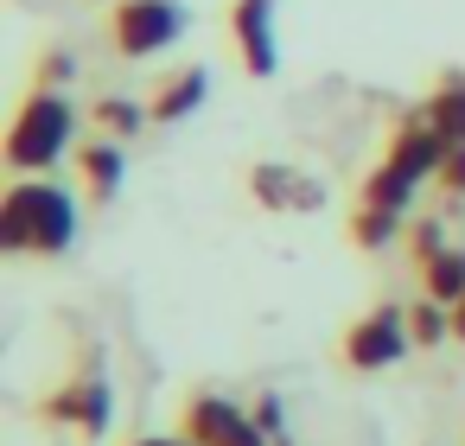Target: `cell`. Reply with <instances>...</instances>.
<instances>
[{
  "instance_id": "cell-10",
  "label": "cell",
  "mask_w": 465,
  "mask_h": 446,
  "mask_svg": "<svg viewBox=\"0 0 465 446\" xmlns=\"http://www.w3.org/2000/svg\"><path fill=\"white\" fill-rule=\"evenodd\" d=\"M204 96H211V71H204V64H179V71L153 77V90H147L141 103H147V115H153V128H179V122H192V115L204 109Z\"/></svg>"
},
{
  "instance_id": "cell-5",
  "label": "cell",
  "mask_w": 465,
  "mask_h": 446,
  "mask_svg": "<svg viewBox=\"0 0 465 446\" xmlns=\"http://www.w3.org/2000/svg\"><path fill=\"white\" fill-rule=\"evenodd\" d=\"M179 433H185L192 446H274L268 427H262L242 401H230V395H217V389H192V395H185Z\"/></svg>"
},
{
  "instance_id": "cell-7",
  "label": "cell",
  "mask_w": 465,
  "mask_h": 446,
  "mask_svg": "<svg viewBox=\"0 0 465 446\" xmlns=\"http://www.w3.org/2000/svg\"><path fill=\"white\" fill-rule=\"evenodd\" d=\"M39 414L52 421V427H77L84 440H96L103 427H109V414H115V395H109V376L96 370V363H84L71 382H58L45 401H39Z\"/></svg>"
},
{
  "instance_id": "cell-21",
  "label": "cell",
  "mask_w": 465,
  "mask_h": 446,
  "mask_svg": "<svg viewBox=\"0 0 465 446\" xmlns=\"http://www.w3.org/2000/svg\"><path fill=\"white\" fill-rule=\"evenodd\" d=\"M128 446H192L185 433H141V440H128Z\"/></svg>"
},
{
  "instance_id": "cell-12",
  "label": "cell",
  "mask_w": 465,
  "mask_h": 446,
  "mask_svg": "<svg viewBox=\"0 0 465 446\" xmlns=\"http://www.w3.org/2000/svg\"><path fill=\"white\" fill-rule=\"evenodd\" d=\"M71 160H77L84 198H90V204H115V192H122V179H128V154H122V141L96 134V141H84Z\"/></svg>"
},
{
  "instance_id": "cell-22",
  "label": "cell",
  "mask_w": 465,
  "mask_h": 446,
  "mask_svg": "<svg viewBox=\"0 0 465 446\" xmlns=\"http://www.w3.org/2000/svg\"><path fill=\"white\" fill-rule=\"evenodd\" d=\"M452 338H459V344H465V300H459V306H452Z\"/></svg>"
},
{
  "instance_id": "cell-6",
  "label": "cell",
  "mask_w": 465,
  "mask_h": 446,
  "mask_svg": "<svg viewBox=\"0 0 465 446\" xmlns=\"http://www.w3.org/2000/svg\"><path fill=\"white\" fill-rule=\"evenodd\" d=\"M408 351H414V332H408V306H395V300H376L363 319H351V332L338 344V357L351 370H395Z\"/></svg>"
},
{
  "instance_id": "cell-13",
  "label": "cell",
  "mask_w": 465,
  "mask_h": 446,
  "mask_svg": "<svg viewBox=\"0 0 465 446\" xmlns=\"http://www.w3.org/2000/svg\"><path fill=\"white\" fill-rule=\"evenodd\" d=\"M420 115H427V122H433V128L459 147V141H465V77H459V71H452V77H440Z\"/></svg>"
},
{
  "instance_id": "cell-19",
  "label": "cell",
  "mask_w": 465,
  "mask_h": 446,
  "mask_svg": "<svg viewBox=\"0 0 465 446\" xmlns=\"http://www.w3.org/2000/svg\"><path fill=\"white\" fill-rule=\"evenodd\" d=\"M71 71H77V64H71L64 52H45V58H39V77H33V84H39V90H64V84H71Z\"/></svg>"
},
{
  "instance_id": "cell-17",
  "label": "cell",
  "mask_w": 465,
  "mask_h": 446,
  "mask_svg": "<svg viewBox=\"0 0 465 446\" xmlns=\"http://www.w3.org/2000/svg\"><path fill=\"white\" fill-rule=\"evenodd\" d=\"M440 249H452V243H446V230H440V217H420V223H408V255H414L420 268H427Z\"/></svg>"
},
{
  "instance_id": "cell-8",
  "label": "cell",
  "mask_w": 465,
  "mask_h": 446,
  "mask_svg": "<svg viewBox=\"0 0 465 446\" xmlns=\"http://www.w3.org/2000/svg\"><path fill=\"white\" fill-rule=\"evenodd\" d=\"M249 198L262 204V211H319L325 204V185L306 173V166H287V160H262V166H249Z\"/></svg>"
},
{
  "instance_id": "cell-1",
  "label": "cell",
  "mask_w": 465,
  "mask_h": 446,
  "mask_svg": "<svg viewBox=\"0 0 465 446\" xmlns=\"http://www.w3.org/2000/svg\"><path fill=\"white\" fill-rule=\"evenodd\" d=\"M77 154V103L64 90H26L14 122H7V141H0V160H7L14 179H52L58 160Z\"/></svg>"
},
{
  "instance_id": "cell-18",
  "label": "cell",
  "mask_w": 465,
  "mask_h": 446,
  "mask_svg": "<svg viewBox=\"0 0 465 446\" xmlns=\"http://www.w3.org/2000/svg\"><path fill=\"white\" fill-rule=\"evenodd\" d=\"M433 185H440L446 198H465V141H459V147H446V160H440Z\"/></svg>"
},
{
  "instance_id": "cell-2",
  "label": "cell",
  "mask_w": 465,
  "mask_h": 446,
  "mask_svg": "<svg viewBox=\"0 0 465 446\" xmlns=\"http://www.w3.org/2000/svg\"><path fill=\"white\" fill-rule=\"evenodd\" d=\"M77 243V198L58 179H14L0 192V249L7 255H64Z\"/></svg>"
},
{
  "instance_id": "cell-14",
  "label": "cell",
  "mask_w": 465,
  "mask_h": 446,
  "mask_svg": "<svg viewBox=\"0 0 465 446\" xmlns=\"http://www.w3.org/2000/svg\"><path fill=\"white\" fill-rule=\"evenodd\" d=\"M90 115H96V134H109V141H128V134H141L153 122L147 103H134V96H103Z\"/></svg>"
},
{
  "instance_id": "cell-20",
  "label": "cell",
  "mask_w": 465,
  "mask_h": 446,
  "mask_svg": "<svg viewBox=\"0 0 465 446\" xmlns=\"http://www.w3.org/2000/svg\"><path fill=\"white\" fill-rule=\"evenodd\" d=\"M255 421L268 427V440H274V446H287V414H281V401H274V395H262V401H255Z\"/></svg>"
},
{
  "instance_id": "cell-3",
  "label": "cell",
  "mask_w": 465,
  "mask_h": 446,
  "mask_svg": "<svg viewBox=\"0 0 465 446\" xmlns=\"http://www.w3.org/2000/svg\"><path fill=\"white\" fill-rule=\"evenodd\" d=\"M414 192H420V179H408L401 166H389V160L370 166V179L357 185V204H351V243L370 249V255H382V249L408 230Z\"/></svg>"
},
{
  "instance_id": "cell-11",
  "label": "cell",
  "mask_w": 465,
  "mask_h": 446,
  "mask_svg": "<svg viewBox=\"0 0 465 446\" xmlns=\"http://www.w3.org/2000/svg\"><path fill=\"white\" fill-rule=\"evenodd\" d=\"M446 134L420 115V122H395V134H389V147H382V160L389 166H401L408 179H433L440 173V160H446Z\"/></svg>"
},
{
  "instance_id": "cell-9",
  "label": "cell",
  "mask_w": 465,
  "mask_h": 446,
  "mask_svg": "<svg viewBox=\"0 0 465 446\" xmlns=\"http://www.w3.org/2000/svg\"><path fill=\"white\" fill-rule=\"evenodd\" d=\"M230 39L249 77H274L281 45H274V0H230Z\"/></svg>"
},
{
  "instance_id": "cell-4",
  "label": "cell",
  "mask_w": 465,
  "mask_h": 446,
  "mask_svg": "<svg viewBox=\"0 0 465 446\" xmlns=\"http://www.w3.org/2000/svg\"><path fill=\"white\" fill-rule=\"evenodd\" d=\"M185 7L179 0H109L103 14V33L122 58H153V52H173L185 39Z\"/></svg>"
},
{
  "instance_id": "cell-16",
  "label": "cell",
  "mask_w": 465,
  "mask_h": 446,
  "mask_svg": "<svg viewBox=\"0 0 465 446\" xmlns=\"http://www.w3.org/2000/svg\"><path fill=\"white\" fill-rule=\"evenodd\" d=\"M408 332H414V344L427 351V344H440V338H452V306L446 300H433V293H420L414 306H408Z\"/></svg>"
},
{
  "instance_id": "cell-15",
  "label": "cell",
  "mask_w": 465,
  "mask_h": 446,
  "mask_svg": "<svg viewBox=\"0 0 465 446\" xmlns=\"http://www.w3.org/2000/svg\"><path fill=\"white\" fill-rule=\"evenodd\" d=\"M420 287H427L433 300L459 306V300H465V249H440V255L420 268Z\"/></svg>"
}]
</instances>
